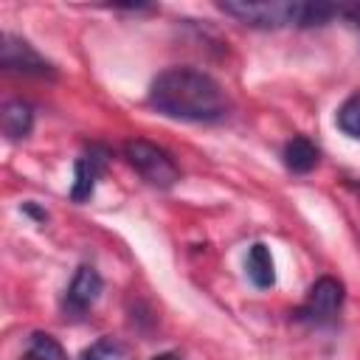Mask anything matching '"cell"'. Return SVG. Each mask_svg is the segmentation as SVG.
I'll return each mask as SVG.
<instances>
[{
  "label": "cell",
  "mask_w": 360,
  "mask_h": 360,
  "mask_svg": "<svg viewBox=\"0 0 360 360\" xmlns=\"http://www.w3.org/2000/svg\"><path fill=\"white\" fill-rule=\"evenodd\" d=\"M149 104L174 121L219 124L231 115V98L222 84L194 68H166L152 79Z\"/></svg>",
  "instance_id": "1"
},
{
  "label": "cell",
  "mask_w": 360,
  "mask_h": 360,
  "mask_svg": "<svg viewBox=\"0 0 360 360\" xmlns=\"http://www.w3.org/2000/svg\"><path fill=\"white\" fill-rule=\"evenodd\" d=\"M219 8L231 17H236L245 25L253 28H284V25H323L329 17L340 14L338 6H323V3H284V0H270V3H219Z\"/></svg>",
  "instance_id": "2"
},
{
  "label": "cell",
  "mask_w": 360,
  "mask_h": 360,
  "mask_svg": "<svg viewBox=\"0 0 360 360\" xmlns=\"http://www.w3.org/2000/svg\"><path fill=\"white\" fill-rule=\"evenodd\" d=\"M124 155L129 160V166L155 188H172L180 180V169L172 160V155L166 149H160L158 143H149L143 138L127 141Z\"/></svg>",
  "instance_id": "3"
},
{
  "label": "cell",
  "mask_w": 360,
  "mask_h": 360,
  "mask_svg": "<svg viewBox=\"0 0 360 360\" xmlns=\"http://www.w3.org/2000/svg\"><path fill=\"white\" fill-rule=\"evenodd\" d=\"M0 65L14 73H31V76H56L53 65L25 39L14 34L0 37Z\"/></svg>",
  "instance_id": "4"
},
{
  "label": "cell",
  "mask_w": 360,
  "mask_h": 360,
  "mask_svg": "<svg viewBox=\"0 0 360 360\" xmlns=\"http://www.w3.org/2000/svg\"><path fill=\"white\" fill-rule=\"evenodd\" d=\"M340 304H343V284L332 276H323L312 284L304 307L298 309V318L309 323H332L335 315L340 312Z\"/></svg>",
  "instance_id": "5"
},
{
  "label": "cell",
  "mask_w": 360,
  "mask_h": 360,
  "mask_svg": "<svg viewBox=\"0 0 360 360\" xmlns=\"http://www.w3.org/2000/svg\"><path fill=\"white\" fill-rule=\"evenodd\" d=\"M101 290H104V281H101L98 270L90 267V264H82V267L73 273L70 284H68V292H65V309L73 312V315L87 312V309L98 301Z\"/></svg>",
  "instance_id": "6"
},
{
  "label": "cell",
  "mask_w": 360,
  "mask_h": 360,
  "mask_svg": "<svg viewBox=\"0 0 360 360\" xmlns=\"http://www.w3.org/2000/svg\"><path fill=\"white\" fill-rule=\"evenodd\" d=\"M104 166H107V152H104V149L93 146L90 152H84V155L76 160V166H73V186H70V200H76V202L87 200V197L93 194V188H96V180H98V174L104 172Z\"/></svg>",
  "instance_id": "7"
},
{
  "label": "cell",
  "mask_w": 360,
  "mask_h": 360,
  "mask_svg": "<svg viewBox=\"0 0 360 360\" xmlns=\"http://www.w3.org/2000/svg\"><path fill=\"white\" fill-rule=\"evenodd\" d=\"M245 270H248V278L253 287L259 290H267L276 284V264H273V253L264 242H253L248 248V256H245Z\"/></svg>",
  "instance_id": "8"
},
{
  "label": "cell",
  "mask_w": 360,
  "mask_h": 360,
  "mask_svg": "<svg viewBox=\"0 0 360 360\" xmlns=\"http://www.w3.org/2000/svg\"><path fill=\"white\" fill-rule=\"evenodd\" d=\"M0 127H3V135L11 138V141H20L31 132L34 127V110L28 101H6L3 110H0Z\"/></svg>",
  "instance_id": "9"
},
{
  "label": "cell",
  "mask_w": 360,
  "mask_h": 360,
  "mask_svg": "<svg viewBox=\"0 0 360 360\" xmlns=\"http://www.w3.org/2000/svg\"><path fill=\"white\" fill-rule=\"evenodd\" d=\"M318 158H321L318 146L309 138H304V135H295L284 146V166L290 172H295V174H309L318 166Z\"/></svg>",
  "instance_id": "10"
},
{
  "label": "cell",
  "mask_w": 360,
  "mask_h": 360,
  "mask_svg": "<svg viewBox=\"0 0 360 360\" xmlns=\"http://www.w3.org/2000/svg\"><path fill=\"white\" fill-rule=\"evenodd\" d=\"M79 360H135V349L129 343H124L121 338L104 335L96 343H90Z\"/></svg>",
  "instance_id": "11"
},
{
  "label": "cell",
  "mask_w": 360,
  "mask_h": 360,
  "mask_svg": "<svg viewBox=\"0 0 360 360\" xmlns=\"http://www.w3.org/2000/svg\"><path fill=\"white\" fill-rule=\"evenodd\" d=\"M20 360H68L62 343L48 335V332H34L28 338V346H25V354Z\"/></svg>",
  "instance_id": "12"
},
{
  "label": "cell",
  "mask_w": 360,
  "mask_h": 360,
  "mask_svg": "<svg viewBox=\"0 0 360 360\" xmlns=\"http://www.w3.org/2000/svg\"><path fill=\"white\" fill-rule=\"evenodd\" d=\"M335 121H338V129H340L343 135L360 141V90L352 93V96L338 107Z\"/></svg>",
  "instance_id": "13"
},
{
  "label": "cell",
  "mask_w": 360,
  "mask_h": 360,
  "mask_svg": "<svg viewBox=\"0 0 360 360\" xmlns=\"http://www.w3.org/2000/svg\"><path fill=\"white\" fill-rule=\"evenodd\" d=\"M22 211H25V214H31V217H34V219H39V222H45V219H48V214H45L42 208H37L34 202H25V205H22Z\"/></svg>",
  "instance_id": "14"
},
{
  "label": "cell",
  "mask_w": 360,
  "mask_h": 360,
  "mask_svg": "<svg viewBox=\"0 0 360 360\" xmlns=\"http://www.w3.org/2000/svg\"><path fill=\"white\" fill-rule=\"evenodd\" d=\"M152 360H180V357L172 354V352H163V354H158V357H152Z\"/></svg>",
  "instance_id": "15"
},
{
  "label": "cell",
  "mask_w": 360,
  "mask_h": 360,
  "mask_svg": "<svg viewBox=\"0 0 360 360\" xmlns=\"http://www.w3.org/2000/svg\"><path fill=\"white\" fill-rule=\"evenodd\" d=\"M346 14H352V17H354V20H360V6H357V8H349V11H346Z\"/></svg>",
  "instance_id": "16"
}]
</instances>
